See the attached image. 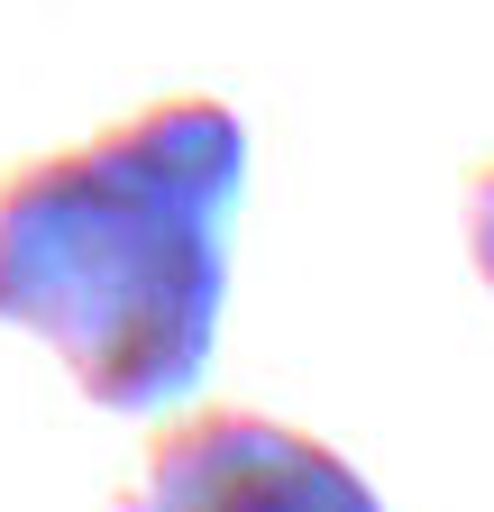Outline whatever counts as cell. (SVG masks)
<instances>
[{"mask_svg": "<svg viewBox=\"0 0 494 512\" xmlns=\"http://www.w3.org/2000/svg\"><path fill=\"white\" fill-rule=\"evenodd\" d=\"M247 119L211 92L147 101L0 183V320L37 330L83 403L156 412L211 366Z\"/></svg>", "mask_w": 494, "mask_h": 512, "instance_id": "obj_1", "label": "cell"}, {"mask_svg": "<svg viewBox=\"0 0 494 512\" xmlns=\"http://www.w3.org/2000/svg\"><path fill=\"white\" fill-rule=\"evenodd\" d=\"M467 256H476V275L494 284V165L467 174Z\"/></svg>", "mask_w": 494, "mask_h": 512, "instance_id": "obj_3", "label": "cell"}, {"mask_svg": "<svg viewBox=\"0 0 494 512\" xmlns=\"http://www.w3.org/2000/svg\"><path fill=\"white\" fill-rule=\"evenodd\" d=\"M119 512H385V503L312 430L247 412V403H211L193 421L156 430Z\"/></svg>", "mask_w": 494, "mask_h": 512, "instance_id": "obj_2", "label": "cell"}]
</instances>
